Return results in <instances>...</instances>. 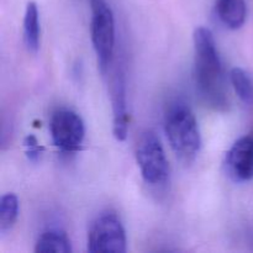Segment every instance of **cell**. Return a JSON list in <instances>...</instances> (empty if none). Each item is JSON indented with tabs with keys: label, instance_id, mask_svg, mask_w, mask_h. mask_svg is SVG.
Returning <instances> with one entry per match:
<instances>
[{
	"label": "cell",
	"instance_id": "1",
	"mask_svg": "<svg viewBox=\"0 0 253 253\" xmlns=\"http://www.w3.org/2000/svg\"><path fill=\"white\" fill-rule=\"evenodd\" d=\"M195 84L205 104L215 110H226L229 106L226 84L221 61L212 32L207 27L194 31Z\"/></svg>",
	"mask_w": 253,
	"mask_h": 253
},
{
	"label": "cell",
	"instance_id": "2",
	"mask_svg": "<svg viewBox=\"0 0 253 253\" xmlns=\"http://www.w3.org/2000/svg\"><path fill=\"white\" fill-rule=\"evenodd\" d=\"M165 128L169 145L182 162L195 160L202 147V136L194 114L188 105L175 103L166 113Z\"/></svg>",
	"mask_w": 253,
	"mask_h": 253
},
{
	"label": "cell",
	"instance_id": "3",
	"mask_svg": "<svg viewBox=\"0 0 253 253\" xmlns=\"http://www.w3.org/2000/svg\"><path fill=\"white\" fill-rule=\"evenodd\" d=\"M90 35L99 68L105 73L111 63L115 44V20L105 0H90Z\"/></svg>",
	"mask_w": 253,
	"mask_h": 253
},
{
	"label": "cell",
	"instance_id": "4",
	"mask_svg": "<svg viewBox=\"0 0 253 253\" xmlns=\"http://www.w3.org/2000/svg\"><path fill=\"white\" fill-rule=\"evenodd\" d=\"M136 161L143 180L147 184L163 185L169 178V163L165 150L153 131H146L136 145Z\"/></svg>",
	"mask_w": 253,
	"mask_h": 253
},
{
	"label": "cell",
	"instance_id": "5",
	"mask_svg": "<svg viewBox=\"0 0 253 253\" xmlns=\"http://www.w3.org/2000/svg\"><path fill=\"white\" fill-rule=\"evenodd\" d=\"M126 234L123 222L114 212H103L93 222L88 231V251L126 252Z\"/></svg>",
	"mask_w": 253,
	"mask_h": 253
},
{
	"label": "cell",
	"instance_id": "6",
	"mask_svg": "<svg viewBox=\"0 0 253 253\" xmlns=\"http://www.w3.org/2000/svg\"><path fill=\"white\" fill-rule=\"evenodd\" d=\"M52 142L62 152H76L83 143L85 127L81 116L69 109H58L49 120Z\"/></svg>",
	"mask_w": 253,
	"mask_h": 253
},
{
	"label": "cell",
	"instance_id": "7",
	"mask_svg": "<svg viewBox=\"0 0 253 253\" xmlns=\"http://www.w3.org/2000/svg\"><path fill=\"white\" fill-rule=\"evenodd\" d=\"M226 167L230 177L239 183L253 178V135L242 136L230 148L226 156Z\"/></svg>",
	"mask_w": 253,
	"mask_h": 253
},
{
	"label": "cell",
	"instance_id": "8",
	"mask_svg": "<svg viewBox=\"0 0 253 253\" xmlns=\"http://www.w3.org/2000/svg\"><path fill=\"white\" fill-rule=\"evenodd\" d=\"M111 104H113V132L118 141H125L128 131V114L126 103V83L123 72L116 71L111 79Z\"/></svg>",
	"mask_w": 253,
	"mask_h": 253
},
{
	"label": "cell",
	"instance_id": "9",
	"mask_svg": "<svg viewBox=\"0 0 253 253\" xmlns=\"http://www.w3.org/2000/svg\"><path fill=\"white\" fill-rule=\"evenodd\" d=\"M216 15L220 21L231 30H237L245 24L247 6L245 0H216Z\"/></svg>",
	"mask_w": 253,
	"mask_h": 253
},
{
	"label": "cell",
	"instance_id": "10",
	"mask_svg": "<svg viewBox=\"0 0 253 253\" xmlns=\"http://www.w3.org/2000/svg\"><path fill=\"white\" fill-rule=\"evenodd\" d=\"M35 251L37 253H68L72 252L71 241L62 230H48L37 239Z\"/></svg>",
	"mask_w": 253,
	"mask_h": 253
},
{
	"label": "cell",
	"instance_id": "11",
	"mask_svg": "<svg viewBox=\"0 0 253 253\" xmlns=\"http://www.w3.org/2000/svg\"><path fill=\"white\" fill-rule=\"evenodd\" d=\"M40 19L36 2L30 1L26 5L24 16V40L29 51L37 52L40 48Z\"/></svg>",
	"mask_w": 253,
	"mask_h": 253
},
{
	"label": "cell",
	"instance_id": "12",
	"mask_svg": "<svg viewBox=\"0 0 253 253\" xmlns=\"http://www.w3.org/2000/svg\"><path fill=\"white\" fill-rule=\"evenodd\" d=\"M230 81L239 98L247 105L253 104V82L251 77L242 68L235 67L230 72Z\"/></svg>",
	"mask_w": 253,
	"mask_h": 253
},
{
	"label": "cell",
	"instance_id": "13",
	"mask_svg": "<svg viewBox=\"0 0 253 253\" xmlns=\"http://www.w3.org/2000/svg\"><path fill=\"white\" fill-rule=\"evenodd\" d=\"M19 215V200L12 193L2 195L0 200V232H6L14 226Z\"/></svg>",
	"mask_w": 253,
	"mask_h": 253
},
{
	"label": "cell",
	"instance_id": "14",
	"mask_svg": "<svg viewBox=\"0 0 253 253\" xmlns=\"http://www.w3.org/2000/svg\"><path fill=\"white\" fill-rule=\"evenodd\" d=\"M24 146L26 148V155L31 162H37L41 158L42 152H43V147L39 143L37 138L35 136L29 135L26 136L24 141Z\"/></svg>",
	"mask_w": 253,
	"mask_h": 253
}]
</instances>
